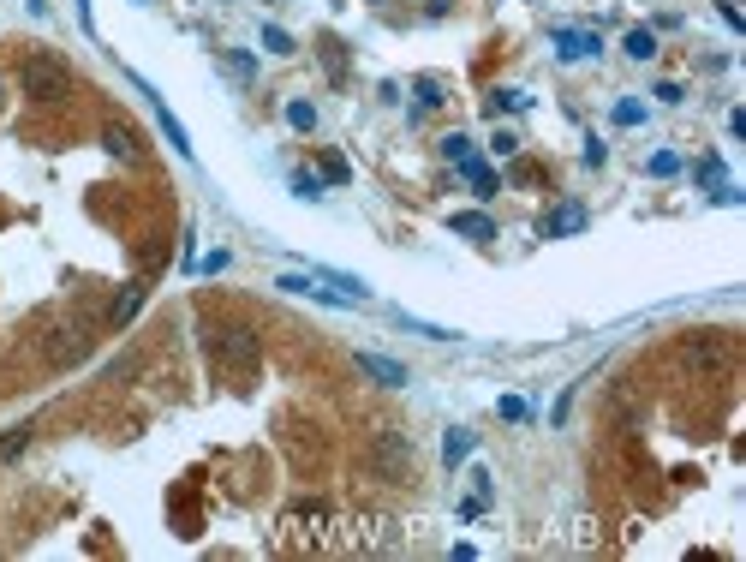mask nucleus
<instances>
[{"label": "nucleus", "mask_w": 746, "mask_h": 562, "mask_svg": "<svg viewBox=\"0 0 746 562\" xmlns=\"http://www.w3.org/2000/svg\"><path fill=\"white\" fill-rule=\"evenodd\" d=\"M19 90L48 108V102L72 96V72H66V61H54V54H30V61L19 66Z\"/></svg>", "instance_id": "f03ea898"}, {"label": "nucleus", "mask_w": 746, "mask_h": 562, "mask_svg": "<svg viewBox=\"0 0 746 562\" xmlns=\"http://www.w3.org/2000/svg\"><path fill=\"white\" fill-rule=\"evenodd\" d=\"M550 42H555L562 61H597V54H603V37H597V30H579V24H555Z\"/></svg>", "instance_id": "20e7f679"}, {"label": "nucleus", "mask_w": 746, "mask_h": 562, "mask_svg": "<svg viewBox=\"0 0 746 562\" xmlns=\"http://www.w3.org/2000/svg\"><path fill=\"white\" fill-rule=\"evenodd\" d=\"M400 318V329H413V335H424V342H460V329H442V323H424L413 318V311H394Z\"/></svg>", "instance_id": "dca6fc26"}, {"label": "nucleus", "mask_w": 746, "mask_h": 562, "mask_svg": "<svg viewBox=\"0 0 746 562\" xmlns=\"http://www.w3.org/2000/svg\"><path fill=\"white\" fill-rule=\"evenodd\" d=\"M442 102V84L436 79H418V108H436Z\"/></svg>", "instance_id": "c85d7f7f"}, {"label": "nucleus", "mask_w": 746, "mask_h": 562, "mask_svg": "<svg viewBox=\"0 0 746 562\" xmlns=\"http://www.w3.org/2000/svg\"><path fill=\"white\" fill-rule=\"evenodd\" d=\"M471 449H478V437H471L466 425H454L448 437H442V461H448V467H460V461L471 455Z\"/></svg>", "instance_id": "2eb2a0df"}, {"label": "nucleus", "mask_w": 746, "mask_h": 562, "mask_svg": "<svg viewBox=\"0 0 746 562\" xmlns=\"http://www.w3.org/2000/svg\"><path fill=\"white\" fill-rule=\"evenodd\" d=\"M197 269H203V276H221V269H227V252H209V258L197 263Z\"/></svg>", "instance_id": "473e14b6"}, {"label": "nucleus", "mask_w": 746, "mask_h": 562, "mask_svg": "<svg viewBox=\"0 0 746 562\" xmlns=\"http://www.w3.org/2000/svg\"><path fill=\"white\" fill-rule=\"evenodd\" d=\"M496 413H502L508 425H526V419H531V407L520 401V395H502V401H496Z\"/></svg>", "instance_id": "5701e85b"}, {"label": "nucleus", "mask_w": 746, "mask_h": 562, "mask_svg": "<svg viewBox=\"0 0 746 562\" xmlns=\"http://www.w3.org/2000/svg\"><path fill=\"white\" fill-rule=\"evenodd\" d=\"M448 227L460 234V240H496V221L484 216V210H454Z\"/></svg>", "instance_id": "ddd939ff"}, {"label": "nucleus", "mask_w": 746, "mask_h": 562, "mask_svg": "<svg viewBox=\"0 0 746 562\" xmlns=\"http://www.w3.org/2000/svg\"><path fill=\"white\" fill-rule=\"evenodd\" d=\"M371 467L382 473V479H413V437L394 431V425H382L376 442H371Z\"/></svg>", "instance_id": "7ed1b4c3"}, {"label": "nucleus", "mask_w": 746, "mask_h": 562, "mask_svg": "<svg viewBox=\"0 0 746 562\" xmlns=\"http://www.w3.org/2000/svg\"><path fill=\"white\" fill-rule=\"evenodd\" d=\"M209 360H216L221 371H234V377H251L257 360H263V342H257V329H245V323H221V329H209Z\"/></svg>", "instance_id": "f257e3e1"}, {"label": "nucleus", "mask_w": 746, "mask_h": 562, "mask_svg": "<svg viewBox=\"0 0 746 562\" xmlns=\"http://www.w3.org/2000/svg\"><path fill=\"white\" fill-rule=\"evenodd\" d=\"M263 48H269V54H293V37H287L281 24H263Z\"/></svg>", "instance_id": "b1692460"}, {"label": "nucleus", "mask_w": 746, "mask_h": 562, "mask_svg": "<svg viewBox=\"0 0 746 562\" xmlns=\"http://www.w3.org/2000/svg\"><path fill=\"white\" fill-rule=\"evenodd\" d=\"M454 168H460V180L471 186V192H478V198H496V192H502V180H496V168L484 156H478V150H471L466 161H454Z\"/></svg>", "instance_id": "9d476101"}, {"label": "nucleus", "mask_w": 746, "mask_h": 562, "mask_svg": "<svg viewBox=\"0 0 746 562\" xmlns=\"http://www.w3.org/2000/svg\"><path fill=\"white\" fill-rule=\"evenodd\" d=\"M132 84H138L143 96H150V108H156V120H161V132H168V144H174L179 156L192 161V156H197V150H192V138H185V126H179V120H174V108H168V102H161V90H156V84H150V79H138V72H132Z\"/></svg>", "instance_id": "423d86ee"}, {"label": "nucleus", "mask_w": 746, "mask_h": 562, "mask_svg": "<svg viewBox=\"0 0 746 562\" xmlns=\"http://www.w3.org/2000/svg\"><path fill=\"white\" fill-rule=\"evenodd\" d=\"M645 174L651 180H675V174H681V156H675V150H657V156L645 161Z\"/></svg>", "instance_id": "412c9836"}, {"label": "nucleus", "mask_w": 746, "mask_h": 562, "mask_svg": "<svg viewBox=\"0 0 746 562\" xmlns=\"http://www.w3.org/2000/svg\"><path fill=\"white\" fill-rule=\"evenodd\" d=\"M520 108H526V90H508V84H502V90H490V96H484V114H520Z\"/></svg>", "instance_id": "a211bd4d"}, {"label": "nucleus", "mask_w": 746, "mask_h": 562, "mask_svg": "<svg viewBox=\"0 0 746 562\" xmlns=\"http://www.w3.org/2000/svg\"><path fill=\"white\" fill-rule=\"evenodd\" d=\"M639 120H645V102H633V96L615 102V126H639Z\"/></svg>", "instance_id": "393cba45"}, {"label": "nucleus", "mask_w": 746, "mask_h": 562, "mask_svg": "<svg viewBox=\"0 0 746 562\" xmlns=\"http://www.w3.org/2000/svg\"><path fill=\"white\" fill-rule=\"evenodd\" d=\"M687 360L699 365V371H723V365H728V347L705 329V335H693V342H687Z\"/></svg>", "instance_id": "9b49d317"}, {"label": "nucleus", "mask_w": 746, "mask_h": 562, "mask_svg": "<svg viewBox=\"0 0 746 562\" xmlns=\"http://www.w3.org/2000/svg\"><path fill=\"white\" fill-rule=\"evenodd\" d=\"M287 126L293 132H316V108L311 102H287Z\"/></svg>", "instance_id": "4be33fe9"}, {"label": "nucleus", "mask_w": 746, "mask_h": 562, "mask_svg": "<svg viewBox=\"0 0 746 562\" xmlns=\"http://www.w3.org/2000/svg\"><path fill=\"white\" fill-rule=\"evenodd\" d=\"M353 365H358V371H365L371 383H382V389H406V365L389 360V353H371V347H358Z\"/></svg>", "instance_id": "0eeeda50"}, {"label": "nucleus", "mask_w": 746, "mask_h": 562, "mask_svg": "<svg viewBox=\"0 0 746 562\" xmlns=\"http://www.w3.org/2000/svg\"><path fill=\"white\" fill-rule=\"evenodd\" d=\"M24 449H30V425H12V431L0 437V461H19Z\"/></svg>", "instance_id": "aec40b11"}, {"label": "nucleus", "mask_w": 746, "mask_h": 562, "mask_svg": "<svg viewBox=\"0 0 746 562\" xmlns=\"http://www.w3.org/2000/svg\"><path fill=\"white\" fill-rule=\"evenodd\" d=\"M48 360H54V365L84 360V329H78V323H54V329H48Z\"/></svg>", "instance_id": "1a4fd4ad"}, {"label": "nucleus", "mask_w": 746, "mask_h": 562, "mask_svg": "<svg viewBox=\"0 0 746 562\" xmlns=\"http://www.w3.org/2000/svg\"><path fill=\"white\" fill-rule=\"evenodd\" d=\"M490 150H496V156H513V150H520V138H513V132H496Z\"/></svg>", "instance_id": "7c9ffc66"}, {"label": "nucleus", "mask_w": 746, "mask_h": 562, "mask_svg": "<svg viewBox=\"0 0 746 562\" xmlns=\"http://www.w3.org/2000/svg\"><path fill=\"white\" fill-rule=\"evenodd\" d=\"M323 180H329V186H347V180H353V168H347L340 156H323Z\"/></svg>", "instance_id": "bb28decb"}, {"label": "nucleus", "mask_w": 746, "mask_h": 562, "mask_svg": "<svg viewBox=\"0 0 746 562\" xmlns=\"http://www.w3.org/2000/svg\"><path fill=\"white\" fill-rule=\"evenodd\" d=\"M586 227H591V210H586V203H555V210H550V216H544V221H537V234H544V240H568V234H586Z\"/></svg>", "instance_id": "39448f33"}, {"label": "nucleus", "mask_w": 746, "mask_h": 562, "mask_svg": "<svg viewBox=\"0 0 746 562\" xmlns=\"http://www.w3.org/2000/svg\"><path fill=\"white\" fill-rule=\"evenodd\" d=\"M621 48H627V61H651V54H657V30H645V24H633L627 37H621Z\"/></svg>", "instance_id": "f3484780"}, {"label": "nucleus", "mask_w": 746, "mask_h": 562, "mask_svg": "<svg viewBox=\"0 0 746 562\" xmlns=\"http://www.w3.org/2000/svg\"><path fill=\"white\" fill-rule=\"evenodd\" d=\"M138 311H143V287L132 281V287H119V300L108 305V323H114V329H126V323L138 318Z\"/></svg>", "instance_id": "4468645a"}, {"label": "nucleus", "mask_w": 746, "mask_h": 562, "mask_svg": "<svg viewBox=\"0 0 746 562\" xmlns=\"http://www.w3.org/2000/svg\"><path fill=\"white\" fill-rule=\"evenodd\" d=\"M221 66H227L239 84H251V79H257V61L245 54V48H227V54H221Z\"/></svg>", "instance_id": "6ab92c4d"}, {"label": "nucleus", "mask_w": 746, "mask_h": 562, "mask_svg": "<svg viewBox=\"0 0 746 562\" xmlns=\"http://www.w3.org/2000/svg\"><path fill=\"white\" fill-rule=\"evenodd\" d=\"M281 293H299V300H316V305H353L347 293H334V287H316V276H305V269H287V276H275Z\"/></svg>", "instance_id": "6e6552de"}, {"label": "nucleus", "mask_w": 746, "mask_h": 562, "mask_svg": "<svg viewBox=\"0 0 746 562\" xmlns=\"http://www.w3.org/2000/svg\"><path fill=\"white\" fill-rule=\"evenodd\" d=\"M102 150H108V156H119V161H138V132H132V126H119V120H108V126H102Z\"/></svg>", "instance_id": "f8f14e48"}, {"label": "nucleus", "mask_w": 746, "mask_h": 562, "mask_svg": "<svg viewBox=\"0 0 746 562\" xmlns=\"http://www.w3.org/2000/svg\"><path fill=\"white\" fill-rule=\"evenodd\" d=\"M293 198H323V180L316 174H293Z\"/></svg>", "instance_id": "cd10ccee"}, {"label": "nucleus", "mask_w": 746, "mask_h": 562, "mask_svg": "<svg viewBox=\"0 0 746 562\" xmlns=\"http://www.w3.org/2000/svg\"><path fill=\"white\" fill-rule=\"evenodd\" d=\"M442 156H448V161H466L471 156V138H466V132H448V138H442Z\"/></svg>", "instance_id": "a878e982"}, {"label": "nucleus", "mask_w": 746, "mask_h": 562, "mask_svg": "<svg viewBox=\"0 0 746 562\" xmlns=\"http://www.w3.org/2000/svg\"><path fill=\"white\" fill-rule=\"evenodd\" d=\"M603 156H609L603 138H586V168H603Z\"/></svg>", "instance_id": "2f4dec72"}, {"label": "nucleus", "mask_w": 746, "mask_h": 562, "mask_svg": "<svg viewBox=\"0 0 746 562\" xmlns=\"http://www.w3.org/2000/svg\"><path fill=\"white\" fill-rule=\"evenodd\" d=\"M78 24H84V30H96V19H90V0H78Z\"/></svg>", "instance_id": "72a5a7b5"}, {"label": "nucleus", "mask_w": 746, "mask_h": 562, "mask_svg": "<svg viewBox=\"0 0 746 562\" xmlns=\"http://www.w3.org/2000/svg\"><path fill=\"white\" fill-rule=\"evenodd\" d=\"M651 96H657V102H687V90H681V84H675V79H663V84H657V90H651Z\"/></svg>", "instance_id": "c756f323"}]
</instances>
